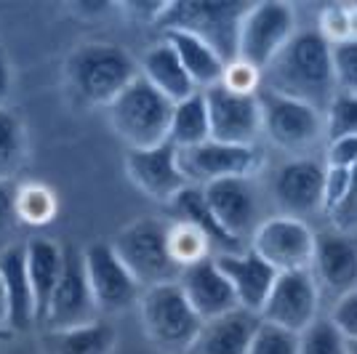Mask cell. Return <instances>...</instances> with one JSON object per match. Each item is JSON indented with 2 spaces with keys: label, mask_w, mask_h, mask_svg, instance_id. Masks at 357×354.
<instances>
[{
  "label": "cell",
  "mask_w": 357,
  "mask_h": 354,
  "mask_svg": "<svg viewBox=\"0 0 357 354\" xmlns=\"http://www.w3.org/2000/svg\"><path fill=\"white\" fill-rule=\"evenodd\" d=\"M264 91L310 104L326 115L328 104L336 96L331 43L317 30H296L283 51L261 72Z\"/></svg>",
  "instance_id": "cell-1"
},
{
  "label": "cell",
  "mask_w": 357,
  "mask_h": 354,
  "mask_svg": "<svg viewBox=\"0 0 357 354\" xmlns=\"http://www.w3.org/2000/svg\"><path fill=\"white\" fill-rule=\"evenodd\" d=\"M139 77V64L123 45L91 40L77 45L64 61V83L75 102L109 107Z\"/></svg>",
  "instance_id": "cell-2"
},
{
  "label": "cell",
  "mask_w": 357,
  "mask_h": 354,
  "mask_svg": "<svg viewBox=\"0 0 357 354\" xmlns=\"http://www.w3.org/2000/svg\"><path fill=\"white\" fill-rule=\"evenodd\" d=\"M248 3L238 0H178L165 3L158 27L165 32H187L211 45L227 64L238 59L240 22Z\"/></svg>",
  "instance_id": "cell-3"
},
{
  "label": "cell",
  "mask_w": 357,
  "mask_h": 354,
  "mask_svg": "<svg viewBox=\"0 0 357 354\" xmlns=\"http://www.w3.org/2000/svg\"><path fill=\"white\" fill-rule=\"evenodd\" d=\"M168 232H171L168 219L149 216V219H136L126 224L109 243L142 291L165 285V282H176L181 275V266L171 256Z\"/></svg>",
  "instance_id": "cell-4"
},
{
  "label": "cell",
  "mask_w": 357,
  "mask_h": 354,
  "mask_svg": "<svg viewBox=\"0 0 357 354\" xmlns=\"http://www.w3.org/2000/svg\"><path fill=\"white\" fill-rule=\"evenodd\" d=\"M174 102L149 86L139 75L115 102L107 107L109 128L128 149H152L168 141Z\"/></svg>",
  "instance_id": "cell-5"
},
{
  "label": "cell",
  "mask_w": 357,
  "mask_h": 354,
  "mask_svg": "<svg viewBox=\"0 0 357 354\" xmlns=\"http://www.w3.org/2000/svg\"><path fill=\"white\" fill-rule=\"evenodd\" d=\"M139 314L147 339L165 354H187L203 328L200 314L181 293L178 282H165L142 291Z\"/></svg>",
  "instance_id": "cell-6"
},
{
  "label": "cell",
  "mask_w": 357,
  "mask_h": 354,
  "mask_svg": "<svg viewBox=\"0 0 357 354\" xmlns=\"http://www.w3.org/2000/svg\"><path fill=\"white\" fill-rule=\"evenodd\" d=\"M296 35V11L283 0L253 3L240 22L238 59L264 72Z\"/></svg>",
  "instance_id": "cell-7"
},
{
  "label": "cell",
  "mask_w": 357,
  "mask_h": 354,
  "mask_svg": "<svg viewBox=\"0 0 357 354\" xmlns=\"http://www.w3.org/2000/svg\"><path fill=\"white\" fill-rule=\"evenodd\" d=\"M176 152L178 171L190 187H208L222 178H253L264 165V155L256 144L240 147L208 139L197 147L176 149Z\"/></svg>",
  "instance_id": "cell-8"
},
{
  "label": "cell",
  "mask_w": 357,
  "mask_h": 354,
  "mask_svg": "<svg viewBox=\"0 0 357 354\" xmlns=\"http://www.w3.org/2000/svg\"><path fill=\"white\" fill-rule=\"evenodd\" d=\"M314 243H317V232L310 224L278 213L256 226V232L248 240V248L280 275V272L310 269Z\"/></svg>",
  "instance_id": "cell-9"
},
{
  "label": "cell",
  "mask_w": 357,
  "mask_h": 354,
  "mask_svg": "<svg viewBox=\"0 0 357 354\" xmlns=\"http://www.w3.org/2000/svg\"><path fill=\"white\" fill-rule=\"evenodd\" d=\"M259 107H261V133L285 152H301L312 147L320 133L326 131L323 112H317L304 102L264 91L259 96Z\"/></svg>",
  "instance_id": "cell-10"
},
{
  "label": "cell",
  "mask_w": 357,
  "mask_h": 354,
  "mask_svg": "<svg viewBox=\"0 0 357 354\" xmlns=\"http://www.w3.org/2000/svg\"><path fill=\"white\" fill-rule=\"evenodd\" d=\"M269 190L280 216L307 222L310 216L323 213L326 165L310 157H294L275 171Z\"/></svg>",
  "instance_id": "cell-11"
},
{
  "label": "cell",
  "mask_w": 357,
  "mask_h": 354,
  "mask_svg": "<svg viewBox=\"0 0 357 354\" xmlns=\"http://www.w3.org/2000/svg\"><path fill=\"white\" fill-rule=\"evenodd\" d=\"M208 107L211 139L222 144L253 147L261 136L259 93H235L222 83L203 91Z\"/></svg>",
  "instance_id": "cell-12"
},
{
  "label": "cell",
  "mask_w": 357,
  "mask_h": 354,
  "mask_svg": "<svg viewBox=\"0 0 357 354\" xmlns=\"http://www.w3.org/2000/svg\"><path fill=\"white\" fill-rule=\"evenodd\" d=\"M317 307H320V291L310 269L280 272L259 317L298 336L317 320Z\"/></svg>",
  "instance_id": "cell-13"
},
{
  "label": "cell",
  "mask_w": 357,
  "mask_h": 354,
  "mask_svg": "<svg viewBox=\"0 0 357 354\" xmlns=\"http://www.w3.org/2000/svg\"><path fill=\"white\" fill-rule=\"evenodd\" d=\"M96 301L91 293L86 266H83V253L64 251V269L54 288V295L48 301L43 320L48 323V330H64V328H77L96 320Z\"/></svg>",
  "instance_id": "cell-14"
},
{
  "label": "cell",
  "mask_w": 357,
  "mask_h": 354,
  "mask_svg": "<svg viewBox=\"0 0 357 354\" xmlns=\"http://www.w3.org/2000/svg\"><path fill=\"white\" fill-rule=\"evenodd\" d=\"M83 266L99 311H123L139 298V285L109 243H91L83 251Z\"/></svg>",
  "instance_id": "cell-15"
},
{
  "label": "cell",
  "mask_w": 357,
  "mask_h": 354,
  "mask_svg": "<svg viewBox=\"0 0 357 354\" xmlns=\"http://www.w3.org/2000/svg\"><path fill=\"white\" fill-rule=\"evenodd\" d=\"M126 176L144 197L163 206L190 187L178 171V152L171 141L152 149H131L126 155Z\"/></svg>",
  "instance_id": "cell-16"
},
{
  "label": "cell",
  "mask_w": 357,
  "mask_h": 354,
  "mask_svg": "<svg viewBox=\"0 0 357 354\" xmlns=\"http://www.w3.org/2000/svg\"><path fill=\"white\" fill-rule=\"evenodd\" d=\"M203 194L216 222L227 229V235L248 248V240L256 232V226L264 222L259 219V194L253 178H222L203 187Z\"/></svg>",
  "instance_id": "cell-17"
},
{
  "label": "cell",
  "mask_w": 357,
  "mask_h": 354,
  "mask_svg": "<svg viewBox=\"0 0 357 354\" xmlns=\"http://www.w3.org/2000/svg\"><path fill=\"white\" fill-rule=\"evenodd\" d=\"M310 272L317 282V291L331 293L333 301L357 291V237L342 232L317 235Z\"/></svg>",
  "instance_id": "cell-18"
},
{
  "label": "cell",
  "mask_w": 357,
  "mask_h": 354,
  "mask_svg": "<svg viewBox=\"0 0 357 354\" xmlns=\"http://www.w3.org/2000/svg\"><path fill=\"white\" fill-rule=\"evenodd\" d=\"M176 282L203 323L240 309L238 295L216 264V256H206L195 264L184 266Z\"/></svg>",
  "instance_id": "cell-19"
},
{
  "label": "cell",
  "mask_w": 357,
  "mask_h": 354,
  "mask_svg": "<svg viewBox=\"0 0 357 354\" xmlns=\"http://www.w3.org/2000/svg\"><path fill=\"white\" fill-rule=\"evenodd\" d=\"M216 264L229 280L232 291L238 295L240 309L261 314L269 298V291L278 280V272L269 264H264L251 248H243L235 253H222L216 256Z\"/></svg>",
  "instance_id": "cell-20"
},
{
  "label": "cell",
  "mask_w": 357,
  "mask_h": 354,
  "mask_svg": "<svg viewBox=\"0 0 357 354\" xmlns=\"http://www.w3.org/2000/svg\"><path fill=\"white\" fill-rule=\"evenodd\" d=\"M259 323L261 317L245 309L206 320L187 354H245Z\"/></svg>",
  "instance_id": "cell-21"
},
{
  "label": "cell",
  "mask_w": 357,
  "mask_h": 354,
  "mask_svg": "<svg viewBox=\"0 0 357 354\" xmlns=\"http://www.w3.org/2000/svg\"><path fill=\"white\" fill-rule=\"evenodd\" d=\"M0 277L11 307V320H8L11 333L27 330L38 320L35 295H32L30 275H27V245H8L6 251H0Z\"/></svg>",
  "instance_id": "cell-22"
},
{
  "label": "cell",
  "mask_w": 357,
  "mask_h": 354,
  "mask_svg": "<svg viewBox=\"0 0 357 354\" xmlns=\"http://www.w3.org/2000/svg\"><path fill=\"white\" fill-rule=\"evenodd\" d=\"M168 210L174 213V222H184L200 229L206 240L211 243V251L213 256H222V253H235L243 251L245 245H240L235 237L227 235L222 224L216 222L213 210L206 203V194H203V187H184L181 192L168 203Z\"/></svg>",
  "instance_id": "cell-23"
},
{
  "label": "cell",
  "mask_w": 357,
  "mask_h": 354,
  "mask_svg": "<svg viewBox=\"0 0 357 354\" xmlns=\"http://www.w3.org/2000/svg\"><path fill=\"white\" fill-rule=\"evenodd\" d=\"M139 75L158 93H163L165 99L174 104L187 99V96H192L195 91H197L168 40L152 45V48L144 51V56L139 61Z\"/></svg>",
  "instance_id": "cell-24"
},
{
  "label": "cell",
  "mask_w": 357,
  "mask_h": 354,
  "mask_svg": "<svg viewBox=\"0 0 357 354\" xmlns=\"http://www.w3.org/2000/svg\"><path fill=\"white\" fill-rule=\"evenodd\" d=\"M61 269H64V248L59 243L38 237L27 245V275H30L32 295H35L38 320H43L48 309V301L61 277Z\"/></svg>",
  "instance_id": "cell-25"
},
{
  "label": "cell",
  "mask_w": 357,
  "mask_h": 354,
  "mask_svg": "<svg viewBox=\"0 0 357 354\" xmlns=\"http://www.w3.org/2000/svg\"><path fill=\"white\" fill-rule=\"evenodd\" d=\"M115 346L118 333L102 320L64 330H48L43 336V354H112Z\"/></svg>",
  "instance_id": "cell-26"
},
{
  "label": "cell",
  "mask_w": 357,
  "mask_h": 354,
  "mask_svg": "<svg viewBox=\"0 0 357 354\" xmlns=\"http://www.w3.org/2000/svg\"><path fill=\"white\" fill-rule=\"evenodd\" d=\"M165 40L176 51L181 67L187 70L190 80L195 83L197 91H206L219 86L227 70V61L203 40H197L187 32H165Z\"/></svg>",
  "instance_id": "cell-27"
},
{
  "label": "cell",
  "mask_w": 357,
  "mask_h": 354,
  "mask_svg": "<svg viewBox=\"0 0 357 354\" xmlns=\"http://www.w3.org/2000/svg\"><path fill=\"white\" fill-rule=\"evenodd\" d=\"M211 139L208 107L203 91H195L192 96L174 104L171 112V128H168V141L176 149L197 147Z\"/></svg>",
  "instance_id": "cell-28"
},
{
  "label": "cell",
  "mask_w": 357,
  "mask_h": 354,
  "mask_svg": "<svg viewBox=\"0 0 357 354\" xmlns=\"http://www.w3.org/2000/svg\"><path fill=\"white\" fill-rule=\"evenodd\" d=\"M27 160V133L11 109H0V181L8 184Z\"/></svg>",
  "instance_id": "cell-29"
},
{
  "label": "cell",
  "mask_w": 357,
  "mask_h": 354,
  "mask_svg": "<svg viewBox=\"0 0 357 354\" xmlns=\"http://www.w3.org/2000/svg\"><path fill=\"white\" fill-rule=\"evenodd\" d=\"M14 203H16V216L19 224H30V226H45L56 219V194L51 187L30 181L14 190Z\"/></svg>",
  "instance_id": "cell-30"
},
{
  "label": "cell",
  "mask_w": 357,
  "mask_h": 354,
  "mask_svg": "<svg viewBox=\"0 0 357 354\" xmlns=\"http://www.w3.org/2000/svg\"><path fill=\"white\" fill-rule=\"evenodd\" d=\"M168 245H171V256L176 259V264L184 266L195 264L206 256H213L211 243L206 240V235L200 229H195L184 222H174L171 219V232H168Z\"/></svg>",
  "instance_id": "cell-31"
},
{
  "label": "cell",
  "mask_w": 357,
  "mask_h": 354,
  "mask_svg": "<svg viewBox=\"0 0 357 354\" xmlns=\"http://www.w3.org/2000/svg\"><path fill=\"white\" fill-rule=\"evenodd\" d=\"M298 354H349V341L331 320H314L298 333Z\"/></svg>",
  "instance_id": "cell-32"
},
{
  "label": "cell",
  "mask_w": 357,
  "mask_h": 354,
  "mask_svg": "<svg viewBox=\"0 0 357 354\" xmlns=\"http://www.w3.org/2000/svg\"><path fill=\"white\" fill-rule=\"evenodd\" d=\"M326 133L331 139L357 136V96L352 93H336L326 109Z\"/></svg>",
  "instance_id": "cell-33"
},
{
  "label": "cell",
  "mask_w": 357,
  "mask_h": 354,
  "mask_svg": "<svg viewBox=\"0 0 357 354\" xmlns=\"http://www.w3.org/2000/svg\"><path fill=\"white\" fill-rule=\"evenodd\" d=\"M245 354H298V336L261 320Z\"/></svg>",
  "instance_id": "cell-34"
},
{
  "label": "cell",
  "mask_w": 357,
  "mask_h": 354,
  "mask_svg": "<svg viewBox=\"0 0 357 354\" xmlns=\"http://www.w3.org/2000/svg\"><path fill=\"white\" fill-rule=\"evenodd\" d=\"M331 56H333L336 93H352V96H357V40L331 45Z\"/></svg>",
  "instance_id": "cell-35"
},
{
  "label": "cell",
  "mask_w": 357,
  "mask_h": 354,
  "mask_svg": "<svg viewBox=\"0 0 357 354\" xmlns=\"http://www.w3.org/2000/svg\"><path fill=\"white\" fill-rule=\"evenodd\" d=\"M328 219H331L336 232H342V235H355V229H357V165L349 168L347 192H344L342 203L328 213Z\"/></svg>",
  "instance_id": "cell-36"
},
{
  "label": "cell",
  "mask_w": 357,
  "mask_h": 354,
  "mask_svg": "<svg viewBox=\"0 0 357 354\" xmlns=\"http://www.w3.org/2000/svg\"><path fill=\"white\" fill-rule=\"evenodd\" d=\"M328 320L336 325V330L349 344H357V291H349L342 298H336Z\"/></svg>",
  "instance_id": "cell-37"
},
{
  "label": "cell",
  "mask_w": 357,
  "mask_h": 354,
  "mask_svg": "<svg viewBox=\"0 0 357 354\" xmlns=\"http://www.w3.org/2000/svg\"><path fill=\"white\" fill-rule=\"evenodd\" d=\"M222 86L229 91H235V93H256V88L261 86V72H259L256 67H251V64L235 59L227 64Z\"/></svg>",
  "instance_id": "cell-38"
},
{
  "label": "cell",
  "mask_w": 357,
  "mask_h": 354,
  "mask_svg": "<svg viewBox=\"0 0 357 354\" xmlns=\"http://www.w3.org/2000/svg\"><path fill=\"white\" fill-rule=\"evenodd\" d=\"M357 165V136L331 139L326 149V168H355Z\"/></svg>",
  "instance_id": "cell-39"
},
{
  "label": "cell",
  "mask_w": 357,
  "mask_h": 354,
  "mask_svg": "<svg viewBox=\"0 0 357 354\" xmlns=\"http://www.w3.org/2000/svg\"><path fill=\"white\" fill-rule=\"evenodd\" d=\"M16 224H19V216H16L14 190H11V184L0 181V251L8 248L6 243L16 232Z\"/></svg>",
  "instance_id": "cell-40"
},
{
  "label": "cell",
  "mask_w": 357,
  "mask_h": 354,
  "mask_svg": "<svg viewBox=\"0 0 357 354\" xmlns=\"http://www.w3.org/2000/svg\"><path fill=\"white\" fill-rule=\"evenodd\" d=\"M347 181H349V171L326 168V194H323V213L326 216L342 203L344 192H347Z\"/></svg>",
  "instance_id": "cell-41"
},
{
  "label": "cell",
  "mask_w": 357,
  "mask_h": 354,
  "mask_svg": "<svg viewBox=\"0 0 357 354\" xmlns=\"http://www.w3.org/2000/svg\"><path fill=\"white\" fill-rule=\"evenodd\" d=\"M11 88H14V75H11V61H8V54L6 48L0 45V109L6 107L8 96H11Z\"/></svg>",
  "instance_id": "cell-42"
},
{
  "label": "cell",
  "mask_w": 357,
  "mask_h": 354,
  "mask_svg": "<svg viewBox=\"0 0 357 354\" xmlns=\"http://www.w3.org/2000/svg\"><path fill=\"white\" fill-rule=\"evenodd\" d=\"M8 320H11V307H8V293H6V285H3V277H0V328L3 330H11Z\"/></svg>",
  "instance_id": "cell-43"
},
{
  "label": "cell",
  "mask_w": 357,
  "mask_h": 354,
  "mask_svg": "<svg viewBox=\"0 0 357 354\" xmlns=\"http://www.w3.org/2000/svg\"><path fill=\"white\" fill-rule=\"evenodd\" d=\"M347 8V40H357V6H344Z\"/></svg>",
  "instance_id": "cell-44"
},
{
  "label": "cell",
  "mask_w": 357,
  "mask_h": 354,
  "mask_svg": "<svg viewBox=\"0 0 357 354\" xmlns=\"http://www.w3.org/2000/svg\"><path fill=\"white\" fill-rule=\"evenodd\" d=\"M11 339V330H3V328H0V344H3V341H8Z\"/></svg>",
  "instance_id": "cell-45"
},
{
  "label": "cell",
  "mask_w": 357,
  "mask_h": 354,
  "mask_svg": "<svg viewBox=\"0 0 357 354\" xmlns=\"http://www.w3.org/2000/svg\"><path fill=\"white\" fill-rule=\"evenodd\" d=\"M349 354H357V344H349Z\"/></svg>",
  "instance_id": "cell-46"
}]
</instances>
